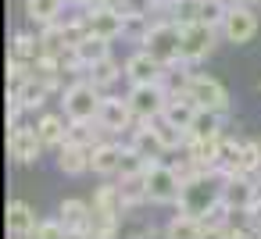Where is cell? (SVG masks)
Here are the masks:
<instances>
[{
  "mask_svg": "<svg viewBox=\"0 0 261 239\" xmlns=\"http://www.w3.org/2000/svg\"><path fill=\"white\" fill-rule=\"evenodd\" d=\"M165 232H168V239H200V232H204V221L197 218V214H186V211H179L168 225H165Z\"/></svg>",
  "mask_w": 261,
  "mask_h": 239,
  "instance_id": "cell-23",
  "label": "cell"
},
{
  "mask_svg": "<svg viewBox=\"0 0 261 239\" xmlns=\"http://www.w3.org/2000/svg\"><path fill=\"white\" fill-rule=\"evenodd\" d=\"M97 122H100L104 132L115 136V132H133L136 114H133V107H129L125 97H104V100H100V114H97Z\"/></svg>",
  "mask_w": 261,
  "mask_h": 239,
  "instance_id": "cell-11",
  "label": "cell"
},
{
  "mask_svg": "<svg viewBox=\"0 0 261 239\" xmlns=\"http://www.w3.org/2000/svg\"><path fill=\"white\" fill-rule=\"evenodd\" d=\"M122 200H125V211L136 207V203H147V182L143 175H122Z\"/></svg>",
  "mask_w": 261,
  "mask_h": 239,
  "instance_id": "cell-30",
  "label": "cell"
},
{
  "mask_svg": "<svg viewBox=\"0 0 261 239\" xmlns=\"http://www.w3.org/2000/svg\"><path fill=\"white\" fill-rule=\"evenodd\" d=\"M211 50H215V25H207V22L182 25V61L186 65L204 61Z\"/></svg>",
  "mask_w": 261,
  "mask_h": 239,
  "instance_id": "cell-9",
  "label": "cell"
},
{
  "mask_svg": "<svg viewBox=\"0 0 261 239\" xmlns=\"http://www.w3.org/2000/svg\"><path fill=\"white\" fill-rule=\"evenodd\" d=\"M100 100H104L100 89H97L90 79H79V82H72V86L65 89V97H61L65 118H68V122H97Z\"/></svg>",
  "mask_w": 261,
  "mask_h": 239,
  "instance_id": "cell-2",
  "label": "cell"
},
{
  "mask_svg": "<svg viewBox=\"0 0 261 239\" xmlns=\"http://www.w3.org/2000/svg\"><path fill=\"white\" fill-rule=\"evenodd\" d=\"M72 50H75V57L90 68V65H97V61L111 57V40H104V36H93V33H90V36H86L83 43H75Z\"/></svg>",
  "mask_w": 261,
  "mask_h": 239,
  "instance_id": "cell-21",
  "label": "cell"
},
{
  "mask_svg": "<svg viewBox=\"0 0 261 239\" xmlns=\"http://www.w3.org/2000/svg\"><path fill=\"white\" fill-rule=\"evenodd\" d=\"M197 111H200V107L193 104V97H190L186 89H179V93H168V104H165V111H161V114H165L168 122H175L179 129H186V132H190V125H193Z\"/></svg>",
  "mask_w": 261,
  "mask_h": 239,
  "instance_id": "cell-17",
  "label": "cell"
},
{
  "mask_svg": "<svg viewBox=\"0 0 261 239\" xmlns=\"http://www.w3.org/2000/svg\"><path fill=\"white\" fill-rule=\"evenodd\" d=\"M143 50L150 54V57H158L165 68H175V65H186L182 61V29L175 25V22H154L147 33H143Z\"/></svg>",
  "mask_w": 261,
  "mask_h": 239,
  "instance_id": "cell-1",
  "label": "cell"
},
{
  "mask_svg": "<svg viewBox=\"0 0 261 239\" xmlns=\"http://www.w3.org/2000/svg\"><path fill=\"white\" fill-rule=\"evenodd\" d=\"M83 18H86V29H90L93 36H104V40H111V43L129 29V15H125L122 8H108V4L86 8Z\"/></svg>",
  "mask_w": 261,
  "mask_h": 239,
  "instance_id": "cell-4",
  "label": "cell"
},
{
  "mask_svg": "<svg viewBox=\"0 0 261 239\" xmlns=\"http://www.w3.org/2000/svg\"><path fill=\"white\" fill-rule=\"evenodd\" d=\"M47 93H50V89H47L40 79H33V75H29V82L15 93V100H22V107H25V111H36V107H43V104H47Z\"/></svg>",
  "mask_w": 261,
  "mask_h": 239,
  "instance_id": "cell-29",
  "label": "cell"
},
{
  "mask_svg": "<svg viewBox=\"0 0 261 239\" xmlns=\"http://www.w3.org/2000/svg\"><path fill=\"white\" fill-rule=\"evenodd\" d=\"M36 228H40V221H36L33 207H29L25 200H11V203H8V232L18 235V239H33Z\"/></svg>",
  "mask_w": 261,
  "mask_h": 239,
  "instance_id": "cell-16",
  "label": "cell"
},
{
  "mask_svg": "<svg viewBox=\"0 0 261 239\" xmlns=\"http://www.w3.org/2000/svg\"><path fill=\"white\" fill-rule=\"evenodd\" d=\"M143 182H147V200L150 203H179V196H182V178L175 175L172 164L150 161L147 171H143Z\"/></svg>",
  "mask_w": 261,
  "mask_h": 239,
  "instance_id": "cell-3",
  "label": "cell"
},
{
  "mask_svg": "<svg viewBox=\"0 0 261 239\" xmlns=\"http://www.w3.org/2000/svg\"><path fill=\"white\" fill-rule=\"evenodd\" d=\"M122 75H125V72H122V65H115V57H104V61H97V65H90V68H86V79H90L97 89L115 86Z\"/></svg>",
  "mask_w": 261,
  "mask_h": 239,
  "instance_id": "cell-24",
  "label": "cell"
},
{
  "mask_svg": "<svg viewBox=\"0 0 261 239\" xmlns=\"http://www.w3.org/2000/svg\"><path fill=\"white\" fill-rule=\"evenodd\" d=\"M207 136H222V114L200 107L197 118H193V125H190V139H207Z\"/></svg>",
  "mask_w": 261,
  "mask_h": 239,
  "instance_id": "cell-26",
  "label": "cell"
},
{
  "mask_svg": "<svg viewBox=\"0 0 261 239\" xmlns=\"http://www.w3.org/2000/svg\"><path fill=\"white\" fill-rule=\"evenodd\" d=\"M125 100H129L133 114H136V122H154V118L165 111V104H168V89H165L161 82L133 86V89L125 93Z\"/></svg>",
  "mask_w": 261,
  "mask_h": 239,
  "instance_id": "cell-5",
  "label": "cell"
},
{
  "mask_svg": "<svg viewBox=\"0 0 261 239\" xmlns=\"http://www.w3.org/2000/svg\"><path fill=\"white\" fill-rule=\"evenodd\" d=\"M100 136H104L100 122H68V139H72V143H83V146H97V143H104Z\"/></svg>",
  "mask_w": 261,
  "mask_h": 239,
  "instance_id": "cell-28",
  "label": "cell"
},
{
  "mask_svg": "<svg viewBox=\"0 0 261 239\" xmlns=\"http://www.w3.org/2000/svg\"><path fill=\"white\" fill-rule=\"evenodd\" d=\"M122 150L125 146H118V143H97V146H90V171H97V175H118L122 171Z\"/></svg>",
  "mask_w": 261,
  "mask_h": 239,
  "instance_id": "cell-13",
  "label": "cell"
},
{
  "mask_svg": "<svg viewBox=\"0 0 261 239\" xmlns=\"http://www.w3.org/2000/svg\"><path fill=\"white\" fill-rule=\"evenodd\" d=\"M254 33H257V15L247 4H229L225 22H222V36L229 43H250Z\"/></svg>",
  "mask_w": 261,
  "mask_h": 239,
  "instance_id": "cell-8",
  "label": "cell"
},
{
  "mask_svg": "<svg viewBox=\"0 0 261 239\" xmlns=\"http://www.w3.org/2000/svg\"><path fill=\"white\" fill-rule=\"evenodd\" d=\"M36 129H40V139H43V146H61V143H68V125H65V118L61 114H43L40 122H36Z\"/></svg>",
  "mask_w": 261,
  "mask_h": 239,
  "instance_id": "cell-22",
  "label": "cell"
},
{
  "mask_svg": "<svg viewBox=\"0 0 261 239\" xmlns=\"http://www.w3.org/2000/svg\"><path fill=\"white\" fill-rule=\"evenodd\" d=\"M11 57L33 65L36 57H43V40H40V36H29V33H18V36L11 40Z\"/></svg>",
  "mask_w": 261,
  "mask_h": 239,
  "instance_id": "cell-25",
  "label": "cell"
},
{
  "mask_svg": "<svg viewBox=\"0 0 261 239\" xmlns=\"http://www.w3.org/2000/svg\"><path fill=\"white\" fill-rule=\"evenodd\" d=\"M8 154H11L18 164H33V161L43 154L40 129H36V125H15V129L8 132Z\"/></svg>",
  "mask_w": 261,
  "mask_h": 239,
  "instance_id": "cell-10",
  "label": "cell"
},
{
  "mask_svg": "<svg viewBox=\"0 0 261 239\" xmlns=\"http://www.w3.org/2000/svg\"><path fill=\"white\" fill-rule=\"evenodd\" d=\"M232 4H250V0H232Z\"/></svg>",
  "mask_w": 261,
  "mask_h": 239,
  "instance_id": "cell-38",
  "label": "cell"
},
{
  "mask_svg": "<svg viewBox=\"0 0 261 239\" xmlns=\"http://www.w3.org/2000/svg\"><path fill=\"white\" fill-rule=\"evenodd\" d=\"M11 239H18V235H11Z\"/></svg>",
  "mask_w": 261,
  "mask_h": 239,
  "instance_id": "cell-39",
  "label": "cell"
},
{
  "mask_svg": "<svg viewBox=\"0 0 261 239\" xmlns=\"http://www.w3.org/2000/svg\"><path fill=\"white\" fill-rule=\"evenodd\" d=\"M222 200L232 207V214H247L257 203V182H254V175H225L222 178Z\"/></svg>",
  "mask_w": 261,
  "mask_h": 239,
  "instance_id": "cell-7",
  "label": "cell"
},
{
  "mask_svg": "<svg viewBox=\"0 0 261 239\" xmlns=\"http://www.w3.org/2000/svg\"><path fill=\"white\" fill-rule=\"evenodd\" d=\"M65 235H68V228H65L61 218H58V221H40V228H36L33 239H65Z\"/></svg>",
  "mask_w": 261,
  "mask_h": 239,
  "instance_id": "cell-33",
  "label": "cell"
},
{
  "mask_svg": "<svg viewBox=\"0 0 261 239\" xmlns=\"http://www.w3.org/2000/svg\"><path fill=\"white\" fill-rule=\"evenodd\" d=\"M225 11H229V0H200V22H207L215 29H222Z\"/></svg>",
  "mask_w": 261,
  "mask_h": 239,
  "instance_id": "cell-32",
  "label": "cell"
},
{
  "mask_svg": "<svg viewBox=\"0 0 261 239\" xmlns=\"http://www.w3.org/2000/svg\"><path fill=\"white\" fill-rule=\"evenodd\" d=\"M65 239H93V235H90V232H68Z\"/></svg>",
  "mask_w": 261,
  "mask_h": 239,
  "instance_id": "cell-37",
  "label": "cell"
},
{
  "mask_svg": "<svg viewBox=\"0 0 261 239\" xmlns=\"http://www.w3.org/2000/svg\"><path fill=\"white\" fill-rule=\"evenodd\" d=\"M200 239H229V225H215V228H204Z\"/></svg>",
  "mask_w": 261,
  "mask_h": 239,
  "instance_id": "cell-34",
  "label": "cell"
},
{
  "mask_svg": "<svg viewBox=\"0 0 261 239\" xmlns=\"http://www.w3.org/2000/svg\"><path fill=\"white\" fill-rule=\"evenodd\" d=\"M229 239H257V228H254V225H243V228H229Z\"/></svg>",
  "mask_w": 261,
  "mask_h": 239,
  "instance_id": "cell-35",
  "label": "cell"
},
{
  "mask_svg": "<svg viewBox=\"0 0 261 239\" xmlns=\"http://www.w3.org/2000/svg\"><path fill=\"white\" fill-rule=\"evenodd\" d=\"M150 125L158 129V136H161L165 150H179V146H186V143H190V132H186V129H179L175 122H168L165 114H158V118H154Z\"/></svg>",
  "mask_w": 261,
  "mask_h": 239,
  "instance_id": "cell-27",
  "label": "cell"
},
{
  "mask_svg": "<svg viewBox=\"0 0 261 239\" xmlns=\"http://www.w3.org/2000/svg\"><path fill=\"white\" fill-rule=\"evenodd\" d=\"M186 93L193 97L197 107H207V111H218V114L229 111V93H225V86H222L218 79H211V75H190V79H186Z\"/></svg>",
  "mask_w": 261,
  "mask_h": 239,
  "instance_id": "cell-6",
  "label": "cell"
},
{
  "mask_svg": "<svg viewBox=\"0 0 261 239\" xmlns=\"http://www.w3.org/2000/svg\"><path fill=\"white\" fill-rule=\"evenodd\" d=\"M68 0H25V18L36 25H54L61 22V8Z\"/></svg>",
  "mask_w": 261,
  "mask_h": 239,
  "instance_id": "cell-20",
  "label": "cell"
},
{
  "mask_svg": "<svg viewBox=\"0 0 261 239\" xmlns=\"http://www.w3.org/2000/svg\"><path fill=\"white\" fill-rule=\"evenodd\" d=\"M261 171V143H243L236 157V175H257Z\"/></svg>",
  "mask_w": 261,
  "mask_h": 239,
  "instance_id": "cell-31",
  "label": "cell"
},
{
  "mask_svg": "<svg viewBox=\"0 0 261 239\" xmlns=\"http://www.w3.org/2000/svg\"><path fill=\"white\" fill-rule=\"evenodd\" d=\"M129 146L140 150L147 161H158L161 154H168L165 143H161V136H158V129H154L150 122H136V129L129 132Z\"/></svg>",
  "mask_w": 261,
  "mask_h": 239,
  "instance_id": "cell-14",
  "label": "cell"
},
{
  "mask_svg": "<svg viewBox=\"0 0 261 239\" xmlns=\"http://www.w3.org/2000/svg\"><path fill=\"white\" fill-rule=\"evenodd\" d=\"M190 161L200 171H218V154H222V136H207V139H190L186 143Z\"/></svg>",
  "mask_w": 261,
  "mask_h": 239,
  "instance_id": "cell-15",
  "label": "cell"
},
{
  "mask_svg": "<svg viewBox=\"0 0 261 239\" xmlns=\"http://www.w3.org/2000/svg\"><path fill=\"white\" fill-rule=\"evenodd\" d=\"M68 4H75L79 11H86V8H93V4H97V0H68Z\"/></svg>",
  "mask_w": 261,
  "mask_h": 239,
  "instance_id": "cell-36",
  "label": "cell"
},
{
  "mask_svg": "<svg viewBox=\"0 0 261 239\" xmlns=\"http://www.w3.org/2000/svg\"><path fill=\"white\" fill-rule=\"evenodd\" d=\"M165 65L158 61V57H150L143 47L125 61V79L133 82V86H150V82H165Z\"/></svg>",
  "mask_w": 261,
  "mask_h": 239,
  "instance_id": "cell-12",
  "label": "cell"
},
{
  "mask_svg": "<svg viewBox=\"0 0 261 239\" xmlns=\"http://www.w3.org/2000/svg\"><path fill=\"white\" fill-rule=\"evenodd\" d=\"M90 221H93V207L86 200H65L61 203V225L68 232H90Z\"/></svg>",
  "mask_w": 261,
  "mask_h": 239,
  "instance_id": "cell-19",
  "label": "cell"
},
{
  "mask_svg": "<svg viewBox=\"0 0 261 239\" xmlns=\"http://www.w3.org/2000/svg\"><path fill=\"white\" fill-rule=\"evenodd\" d=\"M58 168L65 171V175H83V171H90V146H83V143H61L58 146Z\"/></svg>",
  "mask_w": 261,
  "mask_h": 239,
  "instance_id": "cell-18",
  "label": "cell"
}]
</instances>
